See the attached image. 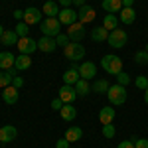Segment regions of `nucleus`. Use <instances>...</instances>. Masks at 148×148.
I'll return each instance as SVG.
<instances>
[{
  "instance_id": "obj_1",
  "label": "nucleus",
  "mask_w": 148,
  "mask_h": 148,
  "mask_svg": "<svg viewBox=\"0 0 148 148\" xmlns=\"http://www.w3.org/2000/svg\"><path fill=\"white\" fill-rule=\"evenodd\" d=\"M101 67L105 69L107 73L116 75V73L123 71V59L113 56V53H107V56H103V59H101Z\"/></svg>"
},
{
  "instance_id": "obj_2",
  "label": "nucleus",
  "mask_w": 148,
  "mask_h": 148,
  "mask_svg": "<svg viewBox=\"0 0 148 148\" xmlns=\"http://www.w3.org/2000/svg\"><path fill=\"white\" fill-rule=\"evenodd\" d=\"M40 30H42L44 36L57 38V36L61 34V22L57 18H46V20H42V24H40Z\"/></svg>"
},
{
  "instance_id": "obj_3",
  "label": "nucleus",
  "mask_w": 148,
  "mask_h": 148,
  "mask_svg": "<svg viewBox=\"0 0 148 148\" xmlns=\"http://www.w3.org/2000/svg\"><path fill=\"white\" fill-rule=\"evenodd\" d=\"M107 97H109L111 105L119 107V105H123V103L126 101V87L119 85V83H114V85H111V87H109V91H107Z\"/></svg>"
},
{
  "instance_id": "obj_4",
  "label": "nucleus",
  "mask_w": 148,
  "mask_h": 148,
  "mask_svg": "<svg viewBox=\"0 0 148 148\" xmlns=\"http://www.w3.org/2000/svg\"><path fill=\"white\" fill-rule=\"evenodd\" d=\"M109 46L114 47V49H121V47L126 46V42H128V36H126V32L123 30V28H116V30H113V32H109Z\"/></svg>"
},
{
  "instance_id": "obj_5",
  "label": "nucleus",
  "mask_w": 148,
  "mask_h": 148,
  "mask_svg": "<svg viewBox=\"0 0 148 148\" xmlns=\"http://www.w3.org/2000/svg\"><path fill=\"white\" fill-rule=\"evenodd\" d=\"M63 53H65V57L71 59V61H79V59L85 57V47L81 46L79 42H69L67 46L63 47Z\"/></svg>"
},
{
  "instance_id": "obj_6",
  "label": "nucleus",
  "mask_w": 148,
  "mask_h": 148,
  "mask_svg": "<svg viewBox=\"0 0 148 148\" xmlns=\"http://www.w3.org/2000/svg\"><path fill=\"white\" fill-rule=\"evenodd\" d=\"M16 47L20 49V53L32 56L34 51H38V40L30 38V36H26V38H20V40H18V44H16Z\"/></svg>"
},
{
  "instance_id": "obj_7",
  "label": "nucleus",
  "mask_w": 148,
  "mask_h": 148,
  "mask_svg": "<svg viewBox=\"0 0 148 148\" xmlns=\"http://www.w3.org/2000/svg\"><path fill=\"white\" fill-rule=\"evenodd\" d=\"M42 14H44V12L38 10L36 6H28V8L24 10V22L28 24V26H36V24L40 26L42 20H44V18H42Z\"/></svg>"
},
{
  "instance_id": "obj_8",
  "label": "nucleus",
  "mask_w": 148,
  "mask_h": 148,
  "mask_svg": "<svg viewBox=\"0 0 148 148\" xmlns=\"http://www.w3.org/2000/svg\"><path fill=\"white\" fill-rule=\"evenodd\" d=\"M65 34L69 36L71 42H81L85 38V24H81V22L71 24V26H67V32Z\"/></svg>"
},
{
  "instance_id": "obj_9",
  "label": "nucleus",
  "mask_w": 148,
  "mask_h": 148,
  "mask_svg": "<svg viewBox=\"0 0 148 148\" xmlns=\"http://www.w3.org/2000/svg\"><path fill=\"white\" fill-rule=\"evenodd\" d=\"M57 20L61 22V26H71V24L79 22L77 20V10H73V8H61Z\"/></svg>"
},
{
  "instance_id": "obj_10",
  "label": "nucleus",
  "mask_w": 148,
  "mask_h": 148,
  "mask_svg": "<svg viewBox=\"0 0 148 148\" xmlns=\"http://www.w3.org/2000/svg\"><path fill=\"white\" fill-rule=\"evenodd\" d=\"M95 75H97V65L93 63V61H83L79 65V77L81 79H95Z\"/></svg>"
},
{
  "instance_id": "obj_11",
  "label": "nucleus",
  "mask_w": 148,
  "mask_h": 148,
  "mask_svg": "<svg viewBox=\"0 0 148 148\" xmlns=\"http://www.w3.org/2000/svg\"><path fill=\"white\" fill-rule=\"evenodd\" d=\"M77 20L81 24H91L95 20V8L89 6V4H85V6H81L79 10H77Z\"/></svg>"
},
{
  "instance_id": "obj_12",
  "label": "nucleus",
  "mask_w": 148,
  "mask_h": 148,
  "mask_svg": "<svg viewBox=\"0 0 148 148\" xmlns=\"http://www.w3.org/2000/svg\"><path fill=\"white\" fill-rule=\"evenodd\" d=\"M57 97L67 105V103H73L75 99H77V91H75L73 85H63V87L57 91Z\"/></svg>"
},
{
  "instance_id": "obj_13",
  "label": "nucleus",
  "mask_w": 148,
  "mask_h": 148,
  "mask_svg": "<svg viewBox=\"0 0 148 148\" xmlns=\"http://www.w3.org/2000/svg\"><path fill=\"white\" fill-rule=\"evenodd\" d=\"M79 65H77V61H73V65L63 73V83L65 85H75L77 81H79Z\"/></svg>"
},
{
  "instance_id": "obj_14",
  "label": "nucleus",
  "mask_w": 148,
  "mask_h": 148,
  "mask_svg": "<svg viewBox=\"0 0 148 148\" xmlns=\"http://www.w3.org/2000/svg\"><path fill=\"white\" fill-rule=\"evenodd\" d=\"M18 97H20V93H18V89L14 85H8V87L2 89V99H4L6 105H16L18 103Z\"/></svg>"
},
{
  "instance_id": "obj_15",
  "label": "nucleus",
  "mask_w": 148,
  "mask_h": 148,
  "mask_svg": "<svg viewBox=\"0 0 148 148\" xmlns=\"http://www.w3.org/2000/svg\"><path fill=\"white\" fill-rule=\"evenodd\" d=\"M56 47H57L56 38L44 36V38H40V40H38V49H40V51H44V53H51Z\"/></svg>"
},
{
  "instance_id": "obj_16",
  "label": "nucleus",
  "mask_w": 148,
  "mask_h": 148,
  "mask_svg": "<svg viewBox=\"0 0 148 148\" xmlns=\"http://www.w3.org/2000/svg\"><path fill=\"white\" fill-rule=\"evenodd\" d=\"M16 136H18V130H16V126L4 125L2 128H0V142L8 144V142H12V140H14Z\"/></svg>"
},
{
  "instance_id": "obj_17",
  "label": "nucleus",
  "mask_w": 148,
  "mask_h": 148,
  "mask_svg": "<svg viewBox=\"0 0 148 148\" xmlns=\"http://www.w3.org/2000/svg\"><path fill=\"white\" fill-rule=\"evenodd\" d=\"M42 12L46 14V18H57L59 16V4H57L56 0H47L42 6Z\"/></svg>"
},
{
  "instance_id": "obj_18",
  "label": "nucleus",
  "mask_w": 148,
  "mask_h": 148,
  "mask_svg": "<svg viewBox=\"0 0 148 148\" xmlns=\"http://www.w3.org/2000/svg\"><path fill=\"white\" fill-rule=\"evenodd\" d=\"M14 61H16V56L10 53V51H0V69L8 71V69L14 67Z\"/></svg>"
},
{
  "instance_id": "obj_19",
  "label": "nucleus",
  "mask_w": 148,
  "mask_h": 148,
  "mask_svg": "<svg viewBox=\"0 0 148 148\" xmlns=\"http://www.w3.org/2000/svg\"><path fill=\"white\" fill-rule=\"evenodd\" d=\"M114 109L113 107H103L101 113H99V121H101V125H113L114 123Z\"/></svg>"
},
{
  "instance_id": "obj_20",
  "label": "nucleus",
  "mask_w": 148,
  "mask_h": 148,
  "mask_svg": "<svg viewBox=\"0 0 148 148\" xmlns=\"http://www.w3.org/2000/svg\"><path fill=\"white\" fill-rule=\"evenodd\" d=\"M101 6L103 10H107V14H114L123 10V0H103Z\"/></svg>"
},
{
  "instance_id": "obj_21",
  "label": "nucleus",
  "mask_w": 148,
  "mask_h": 148,
  "mask_svg": "<svg viewBox=\"0 0 148 148\" xmlns=\"http://www.w3.org/2000/svg\"><path fill=\"white\" fill-rule=\"evenodd\" d=\"M18 73V69L12 67L8 69V71H4V69H0V87L4 89V87H8V85H12V79H14V75Z\"/></svg>"
},
{
  "instance_id": "obj_22",
  "label": "nucleus",
  "mask_w": 148,
  "mask_h": 148,
  "mask_svg": "<svg viewBox=\"0 0 148 148\" xmlns=\"http://www.w3.org/2000/svg\"><path fill=\"white\" fill-rule=\"evenodd\" d=\"M91 40L93 42H107L109 40V30L105 26H97L91 30Z\"/></svg>"
},
{
  "instance_id": "obj_23",
  "label": "nucleus",
  "mask_w": 148,
  "mask_h": 148,
  "mask_svg": "<svg viewBox=\"0 0 148 148\" xmlns=\"http://www.w3.org/2000/svg\"><path fill=\"white\" fill-rule=\"evenodd\" d=\"M18 34L14 32V30H4V34H2V38H0V42L4 44L6 47H10V46H16L18 44Z\"/></svg>"
},
{
  "instance_id": "obj_24",
  "label": "nucleus",
  "mask_w": 148,
  "mask_h": 148,
  "mask_svg": "<svg viewBox=\"0 0 148 148\" xmlns=\"http://www.w3.org/2000/svg\"><path fill=\"white\" fill-rule=\"evenodd\" d=\"M59 114H61V119L63 121H67V123H71L75 116H77V111H75V107H73V103H67V105H63L61 107V111H59Z\"/></svg>"
},
{
  "instance_id": "obj_25",
  "label": "nucleus",
  "mask_w": 148,
  "mask_h": 148,
  "mask_svg": "<svg viewBox=\"0 0 148 148\" xmlns=\"http://www.w3.org/2000/svg\"><path fill=\"white\" fill-rule=\"evenodd\" d=\"M119 20L126 26H130V24L136 20V12L132 10V8H123V10L119 12Z\"/></svg>"
},
{
  "instance_id": "obj_26",
  "label": "nucleus",
  "mask_w": 148,
  "mask_h": 148,
  "mask_svg": "<svg viewBox=\"0 0 148 148\" xmlns=\"http://www.w3.org/2000/svg\"><path fill=\"white\" fill-rule=\"evenodd\" d=\"M32 65V57L26 56V53H20V56H16V61H14V67L18 69V71H24V69H30Z\"/></svg>"
},
{
  "instance_id": "obj_27",
  "label": "nucleus",
  "mask_w": 148,
  "mask_h": 148,
  "mask_svg": "<svg viewBox=\"0 0 148 148\" xmlns=\"http://www.w3.org/2000/svg\"><path fill=\"white\" fill-rule=\"evenodd\" d=\"M65 138H67L69 142H77L83 138V128L81 126H69L67 130H65Z\"/></svg>"
},
{
  "instance_id": "obj_28",
  "label": "nucleus",
  "mask_w": 148,
  "mask_h": 148,
  "mask_svg": "<svg viewBox=\"0 0 148 148\" xmlns=\"http://www.w3.org/2000/svg\"><path fill=\"white\" fill-rule=\"evenodd\" d=\"M73 87H75V91H77V97H87V95L91 93V85H89L87 79H79Z\"/></svg>"
},
{
  "instance_id": "obj_29",
  "label": "nucleus",
  "mask_w": 148,
  "mask_h": 148,
  "mask_svg": "<svg viewBox=\"0 0 148 148\" xmlns=\"http://www.w3.org/2000/svg\"><path fill=\"white\" fill-rule=\"evenodd\" d=\"M116 24H119V20H116L114 14H105V18H103V26H105L109 32L116 30Z\"/></svg>"
},
{
  "instance_id": "obj_30",
  "label": "nucleus",
  "mask_w": 148,
  "mask_h": 148,
  "mask_svg": "<svg viewBox=\"0 0 148 148\" xmlns=\"http://www.w3.org/2000/svg\"><path fill=\"white\" fill-rule=\"evenodd\" d=\"M109 87H111V85L107 83V79H97L95 83H93L91 91H95V93H99V95H101V93H107V91H109Z\"/></svg>"
},
{
  "instance_id": "obj_31",
  "label": "nucleus",
  "mask_w": 148,
  "mask_h": 148,
  "mask_svg": "<svg viewBox=\"0 0 148 148\" xmlns=\"http://www.w3.org/2000/svg\"><path fill=\"white\" fill-rule=\"evenodd\" d=\"M14 32L18 34V38H26V36H28V32H30V26L22 20V22L16 24V30H14Z\"/></svg>"
},
{
  "instance_id": "obj_32",
  "label": "nucleus",
  "mask_w": 148,
  "mask_h": 148,
  "mask_svg": "<svg viewBox=\"0 0 148 148\" xmlns=\"http://www.w3.org/2000/svg\"><path fill=\"white\" fill-rule=\"evenodd\" d=\"M134 85H136L140 91H146L148 89V77L146 75H138L136 79H134Z\"/></svg>"
},
{
  "instance_id": "obj_33",
  "label": "nucleus",
  "mask_w": 148,
  "mask_h": 148,
  "mask_svg": "<svg viewBox=\"0 0 148 148\" xmlns=\"http://www.w3.org/2000/svg\"><path fill=\"white\" fill-rule=\"evenodd\" d=\"M134 61H136L138 65H148V53L142 49V51H136L134 53Z\"/></svg>"
},
{
  "instance_id": "obj_34",
  "label": "nucleus",
  "mask_w": 148,
  "mask_h": 148,
  "mask_svg": "<svg viewBox=\"0 0 148 148\" xmlns=\"http://www.w3.org/2000/svg\"><path fill=\"white\" fill-rule=\"evenodd\" d=\"M103 136L105 138H113L114 134H116V128H114V125H103Z\"/></svg>"
},
{
  "instance_id": "obj_35",
  "label": "nucleus",
  "mask_w": 148,
  "mask_h": 148,
  "mask_svg": "<svg viewBox=\"0 0 148 148\" xmlns=\"http://www.w3.org/2000/svg\"><path fill=\"white\" fill-rule=\"evenodd\" d=\"M114 77H116V83H119V85H123V87H126V85L130 83V77H128V73H125V71L116 73Z\"/></svg>"
},
{
  "instance_id": "obj_36",
  "label": "nucleus",
  "mask_w": 148,
  "mask_h": 148,
  "mask_svg": "<svg viewBox=\"0 0 148 148\" xmlns=\"http://www.w3.org/2000/svg\"><path fill=\"white\" fill-rule=\"evenodd\" d=\"M69 42H71V40H69V36H67V34H63V32H61V34L56 38V44H57L59 47H65Z\"/></svg>"
},
{
  "instance_id": "obj_37",
  "label": "nucleus",
  "mask_w": 148,
  "mask_h": 148,
  "mask_svg": "<svg viewBox=\"0 0 148 148\" xmlns=\"http://www.w3.org/2000/svg\"><path fill=\"white\" fill-rule=\"evenodd\" d=\"M12 85H14L16 89H22V87H24V79H22V75H14V79H12Z\"/></svg>"
},
{
  "instance_id": "obj_38",
  "label": "nucleus",
  "mask_w": 148,
  "mask_h": 148,
  "mask_svg": "<svg viewBox=\"0 0 148 148\" xmlns=\"http://www.w3.org/2000/svg\"><path fill=\"white\" fill-rule=\"evenodd\" d=\"M63 105H65V103L61 101L59 97H56V99L51 101V109H53V111H61V107H63Z\"/></svg>"
},
{
  "instance_id": "obj_39",
  "label": "nucleus",
  "mask_w": 148,
  "mask_h": 148,
  "mask_svg": "<svg viewBox=\"0 0 148 148\" xmlns=\"http://www.w3.org/2000/svg\"><path fill=\"white\" fill-rule=\"evenodd\" d=\"M69 144H71V142L63 136V138H59V140L56 142V148H69Z\"/></svg>"
},
{
  "instance_id": "obj_40",
  "label": "nucleus",
  "mask_w": 148,
  "mask_h": 148,
  "mask_svg": "<svg viewBox=\"0 0 148 148\" xmlns=\"http://www.w3.org/2000/svg\"><path fill=\"white\" fill-rule=\"evenodd\" d=\"M134 148H148V140L146 138H136L134 140Z\"/></svg>"
},
{
  "instance_id": "obj_41",
  "label": "nucleus",
  "mask_w": 148,
  "mask_h": 148,
  "mask_svg": "<svg viewBox=\"0 0 148 148\" xmlns=\"http://www.w3.org/2000/svg\"><path fill=\"white\" fill-rule=\"evenodd\" d=\"M116 148H134V142L132 140H123V142H119Z\"/></svg>"
},
{
  "instance_id": "obj_42",
  "label": "nucleus",
  "mask_w": 148,
  "mask_h": 148,
  "mask_svg": "<svg viewBox=\"0 0 148 148\" xmlns=\"http://www.w3.org/2000/svg\"><path fill=\"white\" fill-rule=\"evenodd\" d=\"M57 4L63 6V8H71L73 6V0H57Z\"/></svg>"
},
{
  "instance_id": "obj_43",
  "label": "nucleus",
  "mask_w": 148,
  "mask_h": 148,
  "mask_svg": "<svg viewBox=\"0 0 148 148\" xmlns=\"http://www.w3.org/2000/svg\"><path fill=\"white\" fill-rule=\"evenodd\" d=\"M14 18H16L18 22H22L24 20V10H14Z\"/></svg>"
},
{
  "instance_id": "obj_44",
  "label": "nucleus",
  "mask_w": 148,
  "mask_h": 148,
  "mask_svg": "<svg viewBox=\"0 0 148 148\" xmlns=\"http://www.w3.org/2000/svg\"><path fill=\"white\" fill-rule=\"evenodd\" d=\"M134 0H123V8H132Z\"/></svg>"
},
{
  "instance_id": "obj_45",
  "label": "nucleus",
  "mask_w": 148,
  "mask_h": 148,
  "mask_svg": "<svg viewBox=\"0 0 148 148\" xmlns=\"http://www.w3.org/2000/svg\"><path fill=\"white\" fill-rule=\"evenodd\" d=\"M73 6H77V8L85 6V0H73Z\"/></svg>"
},
{
  "instance_id": "obj_46",
  "label": "nucleus",
  "mask_w": 148,
  "mask_h": 148,
  "mask_svg": "<svg viewBox=\"0 0 148 148\" xmlns=\"http://www.w3.org/2000/svg\"><path fill=\"white\" fill-rule=\"evenodd\" d=\"M144 101H146V105H148V89L144 91Z\"/></svg>"
},
{
  "instance_id": "obj_47",
  "label": "nucleus",
  "mask_w": 148,
  "mask_h": 148,
  "mask_svg": "<svg viewBox=\"0 0 148 148\" xmlns=\"http://www.w3.org/2000/svg\"><path fill=\"white\" fill-rule=\"evenodd\" d=\"M2 34H4V28H2V24H0V38H2Z\"/></svg>"
},
{
  "instance_id": "obj_48",
  "label": "nucleus",
  "mask_w": 148,
  "mask_h": 148,
  "mask_svg": "<svg viewBox=\"0 0 148 148\" xmlns=\"http://www.w3.org/2000/svg\"><path fill=\"white\" fill-rule=\"evenodd\" d=\"M144 51H146V53H148V44H146V47H144Z\"/></svg>"
}]
</instances>
